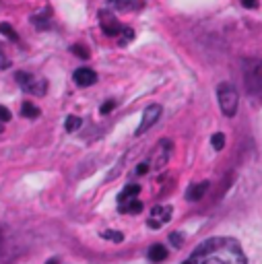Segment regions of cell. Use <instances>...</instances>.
Masks as SVG:
<instances>
[{"label": "cell", "mask_w": 262, "mask_h": 264, "mask_svg": "<svg viewBox=\"0 0 262 264\" xmlns=\"http://www.w3.org/2000/svg\"><path fill=\"white\" fill-rule=\"evenodd\" d=\"M184 264H246V256L235 239L213 237L203 241Z\"/></svg>", "instance_id": "cell-1"}, {"label": "cell", "mask_w": 262, "mask_h": 264, "mask_svg": "<svg viewBox=\"0 0 262 264\" xmlns=\"http://www.w3.org/2000/svg\"><path fill=\"white\" fill-rule=\"evenodd\" d=\"M244 85L252 97H262V60L244 62Z\"/></svg>", "instance_id": "cell-2"}, {"label": "cell", "mask_w": 262, "mask_h": 264, "mask_svg": "<svg viewBox=\"0 0 262 264\" xmlns=\"http://www.w3.org/2000/svg\"><path fill=\"white\" fill-rule=\"evenodd\" d=\"M217 99H219V107L225 116H235L237 112V103H239V95L235 91V87L231 83H221L217 87Z\"/></svg>", "instance_id": "cell-3"}, {"label": "cell", "mask_w": 262, "mask_h": 264, "mask_svg": "<svg viewBox=\"0 0 262 264\" xmlns=\"http://www.w3.org/2000/svg\"><path fill=\"white\" fill-rule=\"evenodd\" d=\"M17 83L25 93H33V95H39V97L46 95V89H48L46 81L41 77L29 75V73H17Z\"/></svg>", "instance_id": "cell-4"}, {"label": "cell", "mask_w": 262, "mask_h": 264, "mask_svg": "<svg viewBox=\"0 0 262 264\" xmlns=\"http://www.w3.org/2000/svg\"><path fill=\"white\" fill-rule=\"evenodd\" d=\"M159 118H161V105H149V107L145 109L139 128H137V137L145 135V132H147L151 126H155V122H157Z\"/></svg>", "instance_id": "cell-5"}, {"label": "cell", "mask_w": 262, "mask_h": 264, "mask_svg": "<svg viewBox=\"0 0 262 264\" xmlns=\"http://www.w3.org/2000/svg\"><path fill=\"white\" fill-rule=\"evenodd\" d=\"M171 219V207H155L151 209V215H149V225L153 229H159L161 225H165Z\"/></svg>", "instance_id": "cell-6"}, {"label": "cell", "mask_w": 262, "mask_h": 264, "mask_svg": "<svg viewBox=\"0 0 262 264\" xmlns=\"http://www.w3.org/2000/svg\"><path fill=\"white\" fill-rule=\"evenodd\" d=\"M101 27H103V33L105 35H120L124 25H120L116 17L110 15V13H101Z\"/></svg>", "instance_id": "cell-7"}, {"label": "cell", "mask_w": 262, "mask_h": 264, "mask_svg": "<svg viewBox=\"0 0 262 264\" xmlns=\"http://www.w3.org/2000/svg\"><path fill=\"white\" fill-rule=\"evenodd\" d=\"M75 83L79 85V87H91V85H95L97 83V73L93 71V69H77L75 71Z\"/></svg>", "instance_id": "cell-8"}, {"label": "cell", "mask_w": 262, "mask_h": 264, "mask_svg": "<svg viewBox=\"0 0 262 264\" xmlns=\"http://www.w3.org/2000/svg\"><path fill=\"white\" fill-rule=\"evenodd\" d=\"M139 192H141V186L139 184H128L120 194H118V205H124L128 201H135L139 198Z\"/></svg>", "instance_id": "cell-9"}, {"label": "cell", "mask_w": 262, "mask_h": 264, "mask_svg": "<svg viewBox=\"0 0 262 264\" xmlns=\"http://www.w3.org/2000/svg\"><path fill=\"white\" fill-rule=\"evenodd\" d=\"M209 190V182H201V184H194V186H190L188 188V192H186V198L190 203H196V201H201V198L205 196V192Z\"/></svg>", "instance_id": "cell-10"}, {"label": "cell", "mask_w": 262, "mask_h": 264, "mask_svg": "<svg viewBox=\"0 0 262 264\" xmlns=\"http://www.w3.org/2000/svg\"><path fill=\"white\" fill-rule=\"evenodd\" d=\"M165 258H167V250H165V246L155 244V246H151V248H149V260H153V262H161V260H165Z\"/></svg>", "instance_id": "cell-11"}, {"label": "cell", "mask_w": 262, "mask_h": 264, "mask_svg": "<svg viewBox=\"0 0 262 264\" xmlns=\"http://www.w3.org/2000/svg\"><path fill=\"white\" fill-rule=\"evenodd\" d=\"M143 211V203L139 201V198H135V201H128L124 205H120V213H141Z\"/></svg>", "instance_id": "cell-12"}, {"label": "cell", "mask_w": 262, "mask_h": 264, "mask_svg": "<svg viewBox=\"0 0 262 264\" xmlns=\"http://www.w3.org/2000/svg\"><path fill=\"white\" fill-rule=\"evenodd\" d=\"M21 114H23L25 118H37V116H39V109H37L33 103L25 101V103H23V109H21Z\"/></svg>", "instance_id": "cell-13"}, {"label": "cell", "mask_w": 262, "mask_h": 264, "mask_svg": "<svg viewBox=\"0 0 262 264\" xmlns=\"http://www.w3.org/2000/svg\"><path fill=\"white\" fill-rule=\"evenodd\" d=\"M48 19H50V11H48V9H43V11H41V15H35L31 21L39 25V29H43V27L48 25Z\"/></svg>", "instance_id": "cell-14"}, {"label": "cell", "mask_w": 262, "mask_h": 264, "mask_svg": "<svg viewBox=\"0 0 262 264\" xmlns=\"http://www.w3.org/2000/svg\"><path fill=\"white\" fill-rule=\"evenodd\" d=\"M81 124H83V120H81L79 116H69V118H67V122H64V128H67L69 132H75Z\"/></svg>", "instance_id": "cell-15"}, {"label": "cell", "mask_w": 262, "mask_h": 264, "mask_svg": "<svg viewBox=\"0 0 262 264\" xmlns=\"http://www.w3.org/2000/svg\"><path fill=\"white\" fill-rule=\"evenodd\" d=\"M107 5L118 9V11H124V9H130L133 7V0H107Z\"/></svg>", "instance_id": "cell-16"}, {"label": "cell", "mask_w": 262, "mask_h": 264, "mask_svg": "<svg viewBox=\"0 0 262 264\" xmlns=\"http://www.w3.org/2000/svg\"><path fill=\"white\" fill-rule=\"evenodd\" d=\"M0 33H3L5 37H9V39H13V41H17V33L13 31V27L9 23H0Z\"/></svg>", "instance_id": "cell-17"}, {"label": "cell", "mask_w": 262, "mask_h": 264, "mask_svg": "<svg viewBox=\"0 0 262 264\" xmlns=\"http://www.w3.org/2000/svg\"><path fill=\"white\" fill-rule=\"evenodd\" d=\"M211 143H213V147H215L217 151H221V149L225 147V137L221 135V132H217V135H213V139H211Z\"/></svg>", "instance_id": "cell-18"}, {"label": "cell", "mask_w": 262, "mask_h": 264, "mask_svg": "<svg viewBox=\"0 0 262 264\" xmlns=\"http://www.w3.org/2000/svg\"><path fill=\"white\" fill-rule=\"evenodd\" d=\"M101 235H103L105 239H112V241H116V244H120V241L124 239V235H122L120 231H103Z\"/></svg>", "instance_id": "cell-19"}, {"label": "cell", "mask_w": 262, "mask_h": 264, "mask_svg": "<svg viewBox=\"0 0 262 264\" xmlns=\"http://www.w3.org/2000/svg\"><path fill=\"white\" fill-rule=\"evenodd\" d=\"M71 50H73V54H77L79 58H85V60L89 58V50H87V48H83V46H73Z\"/></svg>", "instance_id": "cell-20"}, {"label": "cell", "mask_w": 262, "mask_h": 264, "mask_svg": "<svg viewBox=\"0 0 262 264\" xmlns=\"http://www.w3.org/2000/svg\"><path fill=\"white\" fill-rule=\"evenodd\" d=\"M114 105H116V101H114V99H107V101H105V103L99 107V112H101L103 116H105V114H110L112 109H114Z\"/></svg>", "instance_id": "cell-21"}, {"label": "cell", "mask_w": 262, "mask_h": 264, "mask_svg": "<svg viewBox=\"0 0 262 264\" xmlns=\"http://www.w3.org/2000/svg\"><path fill=\"white\" fill-rule=\"evenodd\" d=\"M120 35H122V43H126V41H130V39L135 37V31L130 29V27H126V25H124V29H122V33H120Z\"/></svg>", "instance_id": "cell-22"}, {"label": "cell", "mask_w": 262, "mask_h": 264, "mask_svg": "<svg viewBox=\"0 0 262 264\" xmlns=\"http://www.w3.org/2000/svg\"><path fill=\"white\" fill-rule=\"evenodd\" d=\"M169 241H171V244L176 246V248H180L182 241H184V235H182V233H171V235H169Z\"/></svg>", "instance_id": "cell-23"}, {"label": "cell", "mask_w": 262, "mask_h": 264, "mask_svg": "<svg viewBox=\"0 0 262 264\" xmlns=\"http://www.w3.org/2000/svg\"><path fill=\"white\" fill-rule=\"evenodd\" d=\"M9 120H11V112L7 107L0 105V122H9Z\"/></svg>", "instance_id": "cell-24"}, {"label": "cell", "mask_w": 262, "mask_h": 264, "mask_svg": "<svg viewBox=\"0 0 262 264\" xmlns=\"http://www.w3.org/2000/svg\"><path fill=\"white\" fill-rule=\"evenodd\" d=\"M242 5H244L246 9H256V7H258V0H242Z\"/></svg>", "instance_id": "cell-25"}, {"label": "cell", "mask_w": 262, "mask_h": 264, "mask_svg": "<svg viewBox=\"0 0 262 264\" xmlns=\"http://www.w3.org/2000/svg\"><path fill=\"white\" fill-rule=\"evenodd\" d=\"M147 171H149V161H147V163H141V165L137 167V173H139V175H143V173H147Z\"/></svg>", "instance_id": "cell-26"}, {"label": "cell", "mask_w": 262, "mask_h": 264, "mask_svg": "<svg viewBox=\"0 0 262 264\" xmlns=\"http://www.w3.org/2000/svg\"><path fill=\"white\" fill-rule=\"evenodd\" d=\"M7 66H9V60L5 58V54H3V52H0V69H7Z\"/></svg>", "instance_id": "cell-27"}, {"label": "cell", "mask_w": 262, "mask_h": 264, "mask_svg": "<svg viewBox=\"0 0 262 264\" xmlns=\"http://www.w3.org/2000/svg\"><path fill=\"white\" fill-rule=\"evenodd\" d=\"M46 264H58V258H52V260H48Z\"/></svg>", "instance_id": "cell-28"}]
</instances>
